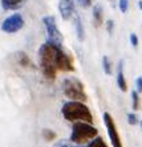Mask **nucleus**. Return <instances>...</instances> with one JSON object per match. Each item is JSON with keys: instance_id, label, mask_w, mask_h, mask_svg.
Returning a JSON list of instances; mask_svg holds the SVG:
<instances>
[{"instance_id": "obj_1", "label": "nucleus", "mask_w": 142, "mask_h": 147, "mask_svg": "<svg viewBox=\"0 0 142 147\" xmlns=\"http://www.w3.org/2000/svg\"><path fill=\"white\" fill-rule=\"evenodd\" d=\"M61 47L53 45L51 42H44L39 48V66L43 76L49 81H55L57 76V66H56V55L57 49Z\"/></svg>"}, {"instance_id": "obj_2", "label": "nucleus", "mask_w": 142, "mask_h": 147, "mask_svg": "<svg viewBox=\"0 0 142 147\" xmlns=\"http://www.w3.org/2000/svg\"><path fill=\"white\" fill-rule=\"evenodd\" d=\"M61 114L68 122H88L93 123V115L90 109L80 101H68L62 105Z\"/></svg>"}, {"instance_id": "obj_3", "label": "nucleus", "mask_w": 142, "mask_h": 147, "mask_svg": "<svg viewBox=\"0 0 142 147\" xmlns=\"http://www.w3.org/2000/svg\"><path fill=\"white\" fill-rule=\"evenodd\" d=\"M97 137H98L97 127H94L92 123H88V122L73 123L72 134H70V140L73 143L81 146V144L89 143L90 140H93L94 138Z\"/></svg>"}, {"instance_id": "obj_4", "label": "nucleus", "mask_w": 142, "mask_h": 147, "mask_svg": "<svg viewBox=\"0 0 142 147\" xmlns=\"http://www.w3.org/2000/svg\"><path fill=\"white\" fill-rule=\"evenodd\" d=\"M62 93L69 101H80V102H87L88 96L85 93L84 84L76 77H69L62 81Z\"/></svg>"}, {"instance_id": "obj_5", "label": "nucleus", "mask_w": 142, "mask_h": 147, "mask_svg": "<svg viewBox=\"0 0 142 147\" xmlns=\"http://www.w3.org/2000/svg\"><path fill=\"white\" fill-rule=\"evenodd\" d=\"M43 24H44L45 32H47V37H48V42L57 47H62L64 42V37L62 33L60 32V29L57 28L56 24V19L53 16H44L43 17Z\"/></svg>"}, {"instance_id": "obj_6", "label": "nucleus", "mask_w": 142, "mask_h": 147, "mask_svg": "<svg viewBox=\"0 0 142 147\" xmlns=\"http://www.w3.org/2000/svg\"><path fill=\"white\" fill-rule=\"evenodd\" d=\"M102 119H104V123H105V126H106V131H108V135H109V139H110V142H112V146L113 147H124L113 117L105 111L104 115H102Z\"/></svg>"}, {"instance_id": "obj_7", "label": "nucleus", "mask_w": 142, "mask_h": 147, "mask_svg": "<svg viewBox=\"0 0 142 147\" xmlns=\"http://www.w3.org/2000/svg\"><path fill=\"white\" fill-rule=\"evenodd\" d=\"M24 27V19L20 13H14L8 16L7 19H4L0 28L1 31L5 33H16V32L21 31Z\"/></svg>"}, {"instance_id": "obj_8", "label": "nucleus", "mask_w": 142, "mask_h": 147, "mask_svg": "<svg viewBox=\"0 0 142 147\" xmlns=\"http://www.w3.org/2000/svg\"><path fill=\"white\" fill-rule=\"evenodd\" d=\"M56 66H57V70H60V72H74V64H73L72 56L68 55L62 49V47L57 49Z\"/></svg>"}, {"instance_id": "obj_9", "label": "nucleus", "mask_w": 142, "mask_h": 147, "mask_svg": "<svg viewBox=\"0 0 142 147\" xmlns=\"http://www.w3.org/2000/svg\"><path fill=\"white\" fill-rule=\"evenodd\" d=\"M59 11L64 20H68L74 15V0H60Z\"/></svg>"}, {"instance_id": "obj_10", "label": "nucleus", "mask_w": 142, "mask_h": 147, "mask_svg": "<svg viewBox=\"0 0 142 147\" xmlns=\"http://www.w3.org/2000/svg\"><path fill=\"white\" fill-rule=\"evenodd\" d=\"M117 85L121 92H126L128 90V82H126V78H125L124 61L122 60L118 62V66H117Z\"/></svg>"}, {"instance_id": "obj_11", "label": "nucleus", "mask_w": 142, "mask_h": 147, "mask_svg": "<svg viewBox=\"0 0 142 147\" xmlns=\"http://www.w3.org/2000/svg\"><path fill=\"white\" fill-rule=\"evenodd\" d=\"M1 7L5 11H16L24 5L25 0H0Z\"/></svg>"}, {"instance_id": "obj_12", "label": "nucleus", "mask_w": 142, "mask_h": 147, "mask_svg": "<svg viewBox=\"0 0 142 147\" xmlns=\"http://www.w3.org/2000/svg\"><path fill=\"white\" fill-rule=\"evenodd\" d=\"M73 24H74V29H76V34L77 38L80 41L85 40V29H84V24L81 17L78 16L77 13H74V17H73Z\"/></svg>"}, {"instance_id": "obj_13", "label": "nucleus", "mask_w": 142, "mask_h": 147, "mask_svg": "<svg viewBox=\"0 0 142 147\" xmlns=\"http://www.w3.org/2000/svg\"><path fill=\"white\" fill-rule=\"evenodd\" d=\"M15 56H16V61H18V64L20 66H23V68H32L33 66L31 58L25 52H18Z\"/></svg>"}, {"instance_id": "obj_14", "label": "nucleus", "mask_w": 142, "mask_h": 147, "mask_svg": "<svg viewBox=\"0 0 142 147\" xmlns=\"http://www.w3.org/2000/svg\"><path fill=\"white\" fill-rule=\"evenodd\" d=\"M93 12V20H94V25L96 27H101L102 21H104V12H102V7L100 4H96L92 9Z\"/></svg>"}, {"instance_id": "obj_15", "label": "nucleus", "mask_w": 142, "mask_h": 147, "mask_svg": "<svg viewBox=\"0 0 142 147\" xmlns=\"http://www.w3.org/2000/svg\"><path fill=\"white\" fill-rule=\"evenodd\" d=\"M41 137H43V139L47 140V142H52V140H56L57 134H56L52 129H43Z\"/></svg>"}, {"instance_id": "obj_16", "label": "nucleus", "mask_w": 142, "mask_h": 147, "mask_svg": "<svg viewBox=\"0 0 142 147\" xmlns=\"http://www.w3.org/2000/svg\"><path fill=\"white\" fill-rule=\"evenodd\" d=\"M132 106H133V110H139V107H141L139 93L137 90H133L132 92Z\"/></svg>"}, {"instance_id": "obj_17", "label": "nucleus", "mask_w": 142, "mask_h": 147, "mask_svg": "<svg viewBox=\"0 0 142 147\" xmlns=\"http://www.w3.org/2000/svg\"><path fill=\"white\" fill-rule=\"evenodd\" d=\"M102 69H104L105 74H108V76H110L112 72H113V69H112V61L109 60L108 56L102 57Z\"/></svg>"}, {"instance_id": "obj_18", "label": "nucleus", "mask_w": 142, "mask_h": 147, "mask_svg": "<svg viewBox=\"0 0 142 147\" xmlns=\"http://www.w3.org/2000/svg\"><path fill=\"white\" fill-rule=\"evenodd\" d=\"M87 147H108V144L101 137H97L94 138L93 140H90L89 143L87 144Z\"/></svg>"}, {"instance_id": "obj_19", "label": "nucleus", "mask_w": 142, "mask_h": 147, "mask_svg": "<svg viewBox=\"0 0 142 147\" xmlns=\"http://www.w3.org/2000/svg\"><path fill=\"white\" fill-rule=\"evenodd\" d=\"M52 147H80L78 144L73 143L72 140H66V139H60L57 140V142H55V144H53Z\"/></svg>"}, {"instance_id": "obj_20", "label": "nucleus", "mask_w": 142, "mask_h": 147, "mask_svg": "<svg viewBox=\"0 0 142 147\" xmlns=\"http://www.w3.org/2000/svg\"><path fill=\"white\" fill-rule=\"evenodd\" d=\"M118 8L122 13H126L129 9V0H118Z\"/></svg>"}, {"instance_id": "obj_21", "label": "nucleus", "mask_w": 142, "mask_h": 147, "mask_svg": "<svg viewBox=\"0 0 142 147\" xmlns=\"http://www.w3.org/2000/svg\"><path fill=\"white\" fill-rule=\"evenodd\" d=\"M128 123H129V125H132V126H135L137 123H139L137 114H135V113H129L128 114Z\"/></svg>"}, {"instance_id": "obj_22", "label": "nucleus", "mask_w": 142, "mask_h": 147, "mask_svg": "<svg viewBox=\"0 0 142 147\" xmlns=\"http://www.w3.org/2000/svg\"><path fill=\"white\" fill-rule=\"evenodd\" d=\"M130 44L134 47V48H137L139 44V40H138V36L135 33H130Z\"/></svg>"}, {"instance_id": "obj_23", "label": "nucleus", "mask_w": 142, "mask_h": 147, "mask_svg": "<svg viewBox=\"0 0 142 147\" xmlns=\"http://www.w3.org/2000/svg\"><path fill=\"white\" fill-rule=\"evenodd\" d=\"M113 29H114V21L113 20H108L106 21V31L109 34L113 33Z\"/></svg>"}, {"instance_id": "obj_24", "label": "nucleus", "mask_w": 142, "mask_h": 147, "mask_svg": "<svg viewBox=\"0 0 142 147\" xmlns=\"http://www.w3.org/2000/svg\"><path fill=\"white\" fill-rule=\"evenodd\" d=\"M78 4H80L82 8H89L92 7V0H77Z\"/></svg>"}, {"instance_id": "obj_25", "label": "nucleus", "mask_w": 142, "mask_h": 147, "mask_svg": "<svg viewBox=\"0 0 142 147\" xmlns=\"http://www.w3.org/2000/svg\"><path fill=\"white\" fill-rule=\"evenodd\" d=\"M135 88H137V92L138 93H142V76H139L138 78L135 80Z\"/></svg>"}, {"instance_id": "obj_26", "label": "nucleus", "mask_w": 142, "mask_h": 147, "mask_svg": "<svg viewBox=\"0 0 142 147\" xmlns=\"http://www.w3.org/2000/svg\"><path fill=\"white\" fill-rule=\"evenodd\" d=\"M138 7H139V9L142 11V0H139L138 1Z\"/></svg>"}, {"instance_id": "obj_27", "label": "nucleus", "mask_w": 142, "mask_h": 147, "mask_svg": "<svg viewBox=\"0 0 142 147\" xmlns=\"http://www.w3.org/2000/svg\"><path fill=\"white\" fill-rule=\"evenodd\" d=\"M139 125H141V127H142V121H139Z\"/></svg>"}]
</instances>
